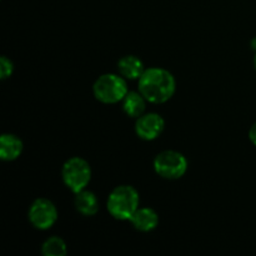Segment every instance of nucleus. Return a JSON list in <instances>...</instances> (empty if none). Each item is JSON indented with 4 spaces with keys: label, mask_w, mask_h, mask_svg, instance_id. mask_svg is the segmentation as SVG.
<instances>
[{
    "label": "nucleus",
    "mask_w": 256,
    "mask_h": 256,
    "mask_svg": "<svg viewBox=\"0 0 256 256\" xmlns=\"http://www.w3.org/2000/svg\"><path fill=\"white\" fill-rule=\"evenodd\" d=\"M254 65H255V69H256V54H255V58H254Z\"/></svg>",
    "instance_id": "nucleus-16"
},
{
    "label": "nucleus",
    "mask_w": 256,
    "mask_h": 256,
    "mask_svg": "<svg viewBox=\"0 0 256 256\" xmlns=\"http://www.w3.org/2000/svg\"><path fill=\"white\" fill-rule=\"evenodd\" d=\"M154 170L162 179L178 180L186 172L188 160L182 152L164 150L155 156Z\"/></svg>",
    "instance_id": "nucleus-5"
},
{
    "label": "nucleus",
    "mask_w": 256,
    "mask_h": 256,
    "mask_svg": "<svg viewBox=\"0 0 256 256\" xmlns=\"http://www.w3.org/2000/svg\"><path fill=\"white\" fill-rule=\"evenodd\" d=\"M12 72H14V65L10 59H8L6 56L0 58V78L2 80L8 79V78L12 76Z\"/></svg>",
    "instance_id": "nucleus-14"
},
{
    "label": "nucleus",
    "mask_w": 256,
    "mask_h": 256,
    "mask_svg": "<svg viewBox=\"0 0 256 256\" xmlns=\"http://www.w3.org/2000/svg\"><path fill=\"white\" fill-rule=\"evenodd\" d=\"M42 252L45 256H65L68 252L66 244L59 236H50L42 242Z\"/></svg>",
    "instance_id": "nucleus-13"
},
{
    "label": "nucleus",
    "mask_w": 256,
    "mask_h": 256,
    "mask_svg": "<svg viewBox=\"0 0 256 256\" xmlns=\"http://www.w3.org/2000/svg\"><path fill=\"white\" fill-rule=\"evenodd\" d=\"M75 209L84 216H92L99 212V200L94 192L84 189L75 194Z\"/></svg>",
    "instance_id": "nucleus-11"
},
{
    "label": "nucleus",
    "mask_w": 256,
    "mask_h": 256,
    "mask_svg": "<svg viewBox=\"0 0 256 256\" xmlns=\"http://www.w3.org/2000/svg\"><path fill=\"white\" fill-rule=\"evenodd\" d=\"M29 222L38 230H48L56 222L58 210L54 202L45 198H38L29 208Z\"/></svg>",
    "instance_id": "nucleus-6"
},
{
    "label": "nucleus",
    "mask_w": 256,
    "mask_h": 256,
    "mask_svg": "<svg viewBox=\"0 0 256 256\" xmlns=\"http://www.w3.org/2000/svg\"><path fill=\"white\" fill-rule=\"evenodd\" d=\"M125 78L118 74H102L92 85L94 96L104 104H116L122 102L128 94V84Z\"/></svg>",
    "instance_id": "nucleus-3"
},
{
    "label": "nucleus",
    "mask_w": 256,
    "mask_h": 256,
    "mask_svg": "<svg viewBox=\"0 0 256 256\" xmlns=\"http://www.w3.org/2000/svg\"><path fill=\"white\" fill-rule=\"evenodd\" d=\"M148 100L140 92H128L122 99V110L130 118H139L144 114Z\"/></svg>",
    "instance_id": "nucleus-12"
},
{
    "label": "nucleus",
    "mask_w": 256,
    "mask_h": 256,
    "mask_svg": "<svg viewBox=\"0 0 256 256\" xmlns=\"http://www.w3.org/2000/svg\"><path fill=\"white\" fill-rule=\"evenodd\" d=\"M119 74L125 79L135 80L140 79L142 72H145L144 62L135 55H125L118 62Z\"/></svg>",
    "instance_id": "nucleus-9"
},
{
    "label": "nucleus",
    "mask_w": 256,
    "mask_h": 256,
    "mask_svg": "<svg viewBox=\"0 0 256 256\" xmlns=\"http://www.w3.org/2000/svg\"><path fill=\"white\" fill-rule=\"evenodd\" d=\"M132 226L142 232H152L159 224V216L152 208H139L130 219Z\"/></svg>",
    "instance_id": "nucleus-8"
},
{
    "label": "nucleus",
    "mask_w": 256,
    "mask_h": 256,
    "mask_svg": "<svg viewBox=\"0 0 256 256\" xmlns=\"http://www.w3.org/2000/svg\"><path fill=\"white\" fill-rule=\"evenodd\" d=\"M249 139H250V142H252V144H254L255 146H256V122H254V124H252V126L250 128V130H249Z\"/></svg>",
    "instance_id": "nucleus-15"
},
{
    "label": "nucleus",
    "mask_w": 256,
    "mask_h": 256,
    "mask_svg": "<svg viewBox=\"0 0 256 256\" xmlns=\"http://www.w3.org/2000/svg\"><path fill=\"white\" fill-rule=\"evenodd\" d=\"M139 192L134 186L120 185L112 189L108 196L106 209L114 219L130 222L134 212L139 209Z\"/></svg>",
    "instance_id": "nucleus-2"
},
{
    "label": "nucleus",
    "mask_w": 256,
    "mask_h": 256,
    "mask_svg": "<svg viewBox=\"0 0 256 256\" xmlns=\"http://www.w3.org/2000/svg\"><path fill=\"white\" fill-rule=\"evenodd\" d=\"M22 152V142L14 134H2L0 138V159L12 162Z\"/></svg>",
    "instance_id": "nucleus-10"
},
{
    "label": "nucleus",
    "mask_w": 256,
    "mask_h": 256,
    "mask_svg": "<svg viewBox=\"0 0 256 256\" xmlns=\"http://www.w3.org/2000/svg\"><path fill=\"white\" fill-rule=\"evenodd\" d=\"M176 82L170 72L162 68L145 69L139 79V92L152 104H162L172 98Z\"/></svg>",
    "instance_id": "nucleus-1"
},
{
    "label": "nucleus",
    "mask_w": 256,
    "mask_h": 256,
    "mask_svg": "<svg viewBox=\"0 0 256 256\" xmlns=\"http://www.w3.org/2000/svg\"><path fill=\"white\" fill-rule=\"evenodd\" d=\"M165 128V122L156 112H148L136 118L135 132L138 136L146 142H152L160 136Z\"/></svg>",
    "instance_id": "nucleus-7"
},
{
    "label": "nucleus",
    "mask_w": 256,
    "mask_h": 256,
    "mask_svg": "<svg viewBox=\"0 0 256 256\" xmlns=\"http://www.w3.org/2000/svg\"><path fill=\"white\" fill-rule=\"evenodd\" d=\"M62 178L68 189L76 194L86 189L88 184L92 180V168L82 158H70L62 165Z\"/></svg>",
    "instance_id": "nucleus-4"
}]
</instances>
